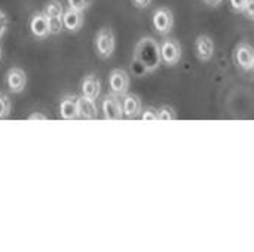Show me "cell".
Listing matches in <instances>:
<instances>
[{
    "label": "cell",
    "mask_w": 254,
    "mask_h": 252,
    "mask_svg": "<svg viewBox=\"0 0 254 252\" xmlns=\"http://www.w3.org/2000/svg\"><path fill=\"white\" fill-rule=\"evenodd\" d=\"M143 101L137 94H125L122 97V110H124V117L127 119H135L140 117L143 111Z\"/></svg>",
    "instance_id": "11"
},
{
    "label": "cell",
    "mask_w": 254,
    "mask_h": 252,
    "mask_svg": "<svg viewBox=\"0 0 254 252\" xmlns=\"http://www.w3.org/2000/svg\"><path fill=\"white\" fill-rule=\"evenodd\" d=\"M177 117H179V114L173 105L164 104V105L158 107V119L159 120H176Z\"/></svg>",
    "instance_id": "17"
},
{
    "label": "cell",
    "mask_w": 254,
    "mask_h": 252,
    "mask_svg": "<svg viewBox=\"0 0 254 252\" xmlns=\"http://www.w3.org/2000/svg\"><path fill=\"white\" fill-rule=\"evenodd\" d=\"M10 110H12V104L9 97L0 92V119H6L10 114Z\"/></svg>",
    "instance_id": "18"
},
{
    "label": "cell",
    "mask_w": 254,
    "mask_h": 252,
    "mask_svg": "<svg viewBox=\"0 0 254 252\" xmlns=\"http://www.w3.org/2000/svg\"><path fill=\"white\" fill-rule=\"evenodd\" d=\"M0 59H1V48H0Z\"/></svg>",
    "instance_id": "27"
},
{
    "label": "cell",
    "mask_w": 254,
    "mask_h": 252,
    "mask_svg": "<svg viewBox=\"0 0 254 252\" xmlns=\"http://www.w3.org/2000/svg\"><path fill=\"white\" fill-rule=\"evenodd\" d=\"M65 1H67V7H71L80 12H85L94 3V0H65Z\"/></svg>",
    "instance_id": "19"
},
{
    "label": "cell",
    "mask_w": 254,
    "mask_h": 252,
    "mask_svg": "<svg viewBox=\"0 0 254 252\" xmlns=\"http://www.w3.org/2000/svg\"><path fill=\"white\" fill-rule=\"evenodd\" d=\"M229 1H231V9L235 13H243L249 0H229Z\"/></svg>",
    "instance_id": "22"
},
{
    "label": "cell",
    "mask_w": 254,
    "mask_h": 252,
    "mask_svg": "<svg viewBox=\"0 0 254 252\" xmlns=\"http://www.w3.org/2000/svg\"><path fill=\"white\" fill-rule=\"evenodd\" d=\"M63 24H64V30H67L68 33H77L79 30H82L85 24V15L80 10L67 7L64 9L63 13Z\"/></svg>",
    "instance_id": "13"
},
{
    "label": "cell",
    "mask_w": 254,
    "mask_h": 252,
    "mask_svg": "<svg viewBox=\"0 0 254 252\" xmlns=\"http://www.w3.org/2000/svg\"><path fill=\"white\" fill-rule=\"evenodd\" d=\"M161 48V59L165 67H176L183 56L182 43L174 37H164L159 43Z\"/></svg>",
    "instance_id": "4"
},
{
    "label": "cell",
    "mask_w": 254,
    "mask_h": 252,
    "mask_svg": "<svg viewBox=\"0 0 254 252\" xmlns=\"http://www.w3.org/2000/svg\"><path fill=\"white\" fill-rule=\"evenodd\" d=\"M43 13L46 15L48 19H63L64 7L60 0H49L43 9Z\"/></svg>",
    "instance_id": "16"
},
{
    "label": "cell",
    "mask_w": 254,
    "mask_h": 252,
    "mask_svg": "<svg viewBox=\"0 0 254 252\" xmlns=\"http://www.w3.org/2000/svg\"><path fill=\"white\" fill-rule=\"evenodd\" d=\"M101 111L104 119L110 120H119L124 119V110H122V98L115 94H107L101 100Z\"/></svg>",
    "instance_id": "8"
},
{
    "label": "cell",
    "mask_w": 254,
    "mask_h": 252,
    "mask_svg": "<svg viewBox=\"0 0 254 252\" xmlns=\"http://www.w3.org/2000/svg\"><path fill=\"white\" fill-rule=\"evenodd\" d=\"M30 33L36 40H45L51 36V30H49V21L46 18V15L42 12H34L30 16Z\"/></svg>",
    "instance_id": "9"
},
{
    "label": "cell",
    "mask_w": 254,
    "mask_h": 252,
    "mask_svg": "<svg viewBox=\"0 0 254 252\" xmlns=\"http://www.w3.org/2000/svg\"><path fill=\"white\" fill-rule=\"evenodd\" d=\"M94 49L98 58L109 59L116 49V36L115 31L109 27H103L97 31L94 37Z\"/></svg>",
    "instance_id": "3"
},
{
    "label": "cell",
    "mask_w": 254,
    "mask_h": 252,
    "mask_svg": "<svg viewBox=\"0 0 254 252\" xmlns=\"http://www.w3.org/2000/svg\"><path fill=\"white\" fill-rule=\"evenodd\" d=\"M234 62L240 70L252 71L254 65V48L249 42H240L234 48Z\"/></svg>",
    "instance_id": "6"
},
{
    "label": "cell",
    "mask_w": 254,
    "mask_h": 252,
    "mask_svg": "<svg viewBox=\"0 0 254 252\" xmlns=\"http://www.w3.org/2000/svg\"><path fill=\"white\" fill-rule=\"evenodd\" d=\"M107 83H109L110 92L122 98V97H124L125 94H128V91H129L131 77H129V74H128L127 70H124V68H113V70L109 73Z\"/></svg>",
    "instance_id": "5"
},
{
    "label": "cell",
    "mask_w": 254,
    "mask_h": 252,
    "mask_svg": "<svg viewBox=\"0 0 254 252\" xmlns=\"http://www.w3.org/2000/svg\"><path fill=\"white\" fill-rule=\"evenodd\" d=\"M28 119H48L46 114H42V113H33L28 116Z\"/></svg>",
    "instance_id": "26"
},
{
    "label": "cell",
    "mask_w": 254,
    "mask_h": 252,
    "mask_svg": "<svg viewBox=\"0 0 254 252\" xmlns=\"http://www.w3.org/2000/svg\"><path fill=\"white\" fill-rule=\"evenodd\" d=\"M140 117L143 120H156L158 119V107H152V105L144 107Z\"/></svg>",
    "instance_id": "20"
},
{
    "label": "cell",
    "mask_w": 254,
    "mask_h": 252,
    "mask_svg": "<svg viewBox=\"0 0 254 252\" xmlns=\"http://www.w3.org/2000/svg\"><path fill=\"white\" fill-rule=\"evenodd\" d=\"M60 116L64 120H76V119H79L77 97L76 95H64L60 100Z\"/></svg>",
    "instance_id": "14"
},
{
    "label": "cell",
    "mask_w": 254,
    "mask_h": 252,
    "mask_svg": "<svg viewBox=\"0 0 254 252\" xmlns=\"http://www.w3.org/2000/svg\"><path fill=\"white\" fill-rule=\"evenodd\" d=\"M7 30H9V16L6 15L4 10L0 9V40L4 37Z\"/></svg>",
    "instance_id": "21"
},
{
    "label": "cell",
    "mask_w": 254,
    "mask_h": 252,
    "mask_svg": "<svg viewBox=\"0 0 254 252\" xmlns=\"http://www.w3.org/2000/svg\"><path fill=\"white\" fill-rule=\"evenodd\" d=\"M77 110H79V119H97L98 117V108L94 100H89L86 97H77Z\"/></svg>",
    "instance_id": "15"
},
{
    "label": "cell",
    "mask_w": 254,
    "mask_h": 252,
    "mask_svg": "<svg viewBox=\"0 0 254 252\" xmlns=\"http://www.w3.org/2000/svg\"><path fill=\"white\" fill-rule=\"evenodd\" d=\"M207 6H210V7H219L225 0H202Z\"/></svg>",
    "instance_id": "25"
},
{
    "label": "cell",
    "mask_w": 254,
    "mask_h": 252,
    "mask_svg": "<svg viewBox=\"0 0 254 252\" xmlns=\"http://www.w3.org/2000/svg\"><path fill=\"white\" fill-rule=\"evenodd\" d=\"M152 1H153V0H131L132 6L137 7V9H146L147 6H150Z\"/></svg>",
    "instance_id": "24"
},
{
    "label": "cell",
    "mask_w": 254,
    "mask_h": 252,
    "mask_svg": "<svg viewBox=\"0 0 254 252\" xmlns=\"http://www.w3.org/2000/svg\"><path fill=\"white\" fill-rule=\"evenodd\" d=\"M252 71H253V74H254V65H253V68H252Z\"/></svg>",
    "instance_id": "28"
},
{
    "label": "cell",
    "mask_w": 254,
    "mask_h": 252,
    "mask_svg": "<svg viewBox=\"0 0 254 252\" xmlns=\"http://www.w3.org/2000/svg\"><path fill=\"white\" fill-rule=\"evenodd\" d=\"M174 12L167 7V6H159L152 12L150 16V24L153 31L161 36V37H167L171 34L173 28H174Z\"/></svg>",
    "instance_id": "2"
},
{
    "label": "cell",
    "mask_w": 254,
    "mask_h": 252,
    "mask_svg": "<svg viewBox=\"0 0 254 252\" xmlns=\"http://www.w3.org/2000/svg\"><path fill=\"white\" fill-rule=\"evenodd\" d=\"M193 52L199 62H208L213 59L216 52V43L211 36L208 34H199L195 39L193 43Z\"/></svg>",
    "instance_id": "7"
},
{
    "label": "cell",
    "mask_w": 254,
    "mask_h": 252,
    "mask_svg": "<svg viewBox=\"0 0 254 252\" xmlns=\"http://www.w3.org/2000/svg\"><path fill=\"white\" fill-rule=\"evenodd\" d=\"M243 15H244L246 18H249L250 21H254V0H249V1H247Z\"/></svg>",
    "instance_id": "23"
},
{
    "label": "cell",
    "mask_w": 254,
    "mask_h": 252,
    "mask_svg": "<svg viewBox=\"0 0 254 252\" xmlns=\"http://www.w3.org/2000/svg\"><path fill=\"white\" fill-rule=\"evenodd\" d=\"M80 95L97 101L101 95V80L95 74H86L80 82Z\"/></svg>",
    "instance_id": "12"
},
{
    "label": "cell",
    "mask_w": 254,
    "mask_h": 252,
    "mask_svg": "<svg viewBox=\"0 0 254 252\" xmlns=\"http://www.w3.org/2000/svg\"><path fill=\"white\" fill-rule=\"evenodd\" d=\"M162 65L159 42L155 37L143 36L134 46L131 70L137 77L155 73Z\"/></svg>",
    "instance_id": "1"
},
{
    "label": "cell",
    "mask_w": 254,
    "mask_h": 252,
    "mask_svg": "<svg viewBox=\"0 0 254 252\" xmlns=\"http://www.w3.org/2000/svg\"><path fill=\"white\" fill-rule=\"evenodd\" d=\"M6 86L9 89V92L12 94H21L25 86H27V74L22 68L19 67H12L6 71V77H4Z\"/></svg>",
    "instance_id": "10"
}]
</instances>
